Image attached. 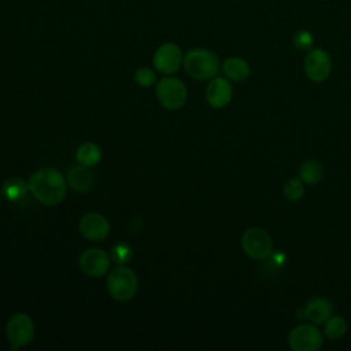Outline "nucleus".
I'll use <instances>...</instances> for the list:
<instances>
[{
    "label": "nucleus",
    "mask_w": 351,
    "mask_h": 351,
    "mask_svg": "<svg viewBox=\"0 0 351 351\" xmlns=\"http://www.w3.org/2000/svg\"><path fill=\"white\" fill-rule=\"evenodd\" d=\"M29 191V182H26L22 177L14 176L7 178L1 185V195L4 199L10 202L22 200Z\"/></svg>",
    "instance_id": "16"
},
{
    "label": "nucleus",
    "mask_w": 351,
    "mask_h": 351,
    "mask_svg": "<svg viewBox=\"0 0 351 351\" xmlns=\"http://www.w3.org/2000/svg\"><path fill=\"white\" fill-rule=\"evenodd\" d=\"M270 258H271L273 262H274L276 265H278V266H281V265H284V263L287 262V256L284 255L282 251H273L271 255H270Z\"/></svg>",
    "instance_id": "24"
},
{
    "label": "nucleus",
    "mask_w": 351,
    "mask_h": 351,
    "mask_svg": "<svg viewBox=\"0 0 351 351\" xmlns=\"http://www.w3.org/2000/svg\"><path fill=\"white\" fill-rule=\"evenodd\" d=\"M78 230L86 240L100 241L104 240L111 230L108 219L100 213H88L81 217Z\"/></svg>",
    "instance_id": "11"
},
{
    "label": "nucleus",
    "mask_w": 351,
    "mask_h": 351,
    "mask_svg": "<svg viewBox=\"0 0 351 351\" xmlns=\"http://www.w3.org/2000/svg\"><path fill=\"white\" fill-rule=\"evenodd\" d=\"M155 93L159 103L170 111L181 108L188 97L185 84L177 77H163L156 82Z\"/></svg>",
    "instance_id": "4"
},
{
    "label": "nucleus",
    "mask_w": 351,
    "mask_h": 351,
    "mask_svg": "<svg viewBox=\"0 0 351 351\" xmlns=\"http://www.w3.org/2000/svg\"><path fill=\"white\" fill-rule=\"evenodd\" d=\"M111 259L118 265H126L133 258V248L123 241H119L111 247Z\"/></svg>",
    "instance_id": "21"
},
{
    "label": "nucleus",
    "mask_w": 351,
    "mask_h": 351,
    "mask_svg": "<svg viewBox=\"0 0 351 351\" xmlns=\"http://www.w3.org/2000/svg\"><path fill=\"white\" fill-rule=\"evenodd\" d=\"M333 307L329 299L324 296H315L310 299L304 307L299 311V319H308L311 324L321 325L332 315Z\"/></svg>",
    "instance_id": "13"
},
{
    "label": "nucleus",
    "mask_w": 351,
    "mask_h": 351,
    "mask_svg": "<svg viewBox=\"0 0 351 351\" xmlns=\"http://www.w3.org/2000/svg\"><path fill=\"white\" fill-rule=\"evenodd\" d=\"M298 176L304 184L314 185L318 181H321V178L324 176V170H322V166L317 160H306L300 165Z\"/></svg>",
    "instance_id": "19"
},
{
    "label": "nucleus",
    "mask_w": 351,
    "mask_h": 351,
    "mask_svg": "<svg viewBox=\"0 0 351 351\" xmlns=\"http://www.w3.org/2000/svg\"><path fill=\"white\" fill-rule=\"evenodd\" d=\"M233 97V86L226 77H214L206 88V100L213 108L226 107Z\"/></svg>",
    "instance_id": "12"
},
{
    "label": "nucleus",
    "mask_w": 351,
    "mask_h": 351,
    "mask_svg": "<svg viewBox=\"0 0 351 351\" xmlns=\"http://www.w3.org/2000/svg\"><path fill=\"white\" fill-rule=\"evenodd\" d=\"M66 191L67 182L56 169H38L29 178V192L45 206L59 204L64 199Z\"/></svg>",
    "instance_id": "1"
},
{
    "label": "nucleus",
    "mask_w": 351,
    "mask_h": 351,
    "mask_svg": "<svg viewBox=\"0 0 351 351\" xmlns=\"http://www.w3.org/2000/svg\"><path fill=\"white\" fill-rule=\"evenodd\" d=\"M75 159L80 165L92 167L96 166L101 159V149L95 143H82L75 151Z\"/></svg>",
    "instance_id": "17"
},
{
    "label": "nucleus",
    "mask_w": 351,
    "mask_h": 351,
    "mask_svg": "<svg viewBox=\"0 0 351 351\" xmlns=\"http://www.w3.org/2000/svg\"><path fill=\"white\" fill-rule=\"evenodd\" d=\"M282 193L287 200L289 202H298L302 199L304 193V182L299 177L289 178L282 188Z\"/></svg>",
    "instance_id": "20"
},
{
    "label": "nucleus",
    "mask_w": 351,
    "mask_h": 351,
    "mask_svg": "<svg viewBox=\"0 0 351 351\" xmlns=\"http://www.w3.org/2000/svg\"><path fill=\"white\" fill-rule=\"evenodd\" d=\"M241 248L247 256L256 261L269 259L273 250L271 236L262 228H248L241 236Z\"/></svg>",
    "instance_id": "5"
},
{
    "label": "nucleus",
    "mask_w": 351,
    "mask_h": 351,
    "mask_svg": "<svg viewBox=\"0 0 351 351\" xmlns=\"http://www.w3.org/2000/svg\"><path fill=\"white\" fill-rule=\"evenodd\" d=\"M184 62V55L181 48L176 43H165L155 51L152 56V63L156 71L162 74H174L180 70Z\"/></svg>",
    "instance_id": "9"
},
{
    "label": "nucleus",
    "mask_w": 351,
    "mask_h": 351,
    "mask_svg": "<svg viewBox=\"0 0 351 351\" xmlns=\"http://www.w3.org/2000/svg\"><path fill=\"white\" fill-rule=\"evenodd\" d=\"M303 70L306 77L313 82H324L332 73L330 55L324 48H311L307 51L303 60Z\"/></svg>",
    "instance_id": "8"
},
{
    "label": "nucleus",
    "mask_w": 351,
    "mask_h": 351,
    "mask_svg": "<svg viewBox=\"0 0 351 351\" xmlns=\"http://www.w3.org/2000/svg\"><path fill=\"white\" fill-rule=\"evenodd\" d=\"M134 82L143 88L151 86L156 82V74L148 67H140L134 71Z\"/></svg>",
    "instance_id": "23"
},
{
    "label": "nucleus",
    "mask_w": 351,
    "mask_h": 351,
    "mask_svg": "<svg viewBox=\"0 0 351 351\" xmlns=\"http://www.w3.org/2000/svg\"><path fill=\"white\" fill-rule=\"evenodd\" d=\"M292 44L298 51L307 52L313 48L314 45V36L310 30L307 29H300L298 30L293 37H292Z\"/></svg>",
    "instance_id": "22"
},
{
    "label": "nucleus",
    "mask_w": 351,
    "mask_h": 351,
    "mask_svg": "<svg viewBox=\"0 0 351 351\" xmlns=\"http://www.w3.org/2000/svg\"><path fill=\"white\" fill-rule=\"evenodd\" d=\"M348 329V322L341 315H330L324 322V335L330 340L341 339Z\"/></svg>",
    "instance_id": "18"
},
{
    "label": "nucleus",
    "mask_w": 351,
    "mask_h": 351,
    "mask_svg": "<svg viewBox=\"0 0 351 351\" xmlns=\"http://www.w3.org/2000/svg\"><path fill=\"white\" fill-rule=\"evenodd\" d=\"M111 265V256L100 248H88L78 258V266L89 277H103Z\"/></svg>",
    "instance_id": "10"
},
{
    "label": "nucleus",
    "mask_w": 351,
    "mask_h": 351,
    "mask_svg": "<svg viewBox=\"0 0 351 351\" xmlns=\"http://www.w3.org/2000/svg\"><path fill=\"white\" fill-rule=\"evenodd\" d=\"M221 70H222L223 75L233 82L245 81L251 73L248 62L239 56H232V58L225 59L223 63L221 64Z\"/></svg>",
    "instance_id": "14"
},
{
    "label": "nucleus",
    "mask_w": 351,
    "mask_h": 351,
    "mask_svg": "<svg viewBox=\"0 0 351 351\" xmlns=\"http://www.w3.org/2000/svg\"><path fill=\"white\" fill-rule=\"evenodd\" d=\"M93 174L84 165H75L67 171V182L69 185L78 192H86L93 185Z\"/></svg>",
    "instance_id": "15"
},
{
    "label": "nucleus",
    "mask_w": 351,
    "mask_h": 351,
    "mask_svg": "<svg viewBox=\"0 0 351 351\" xmlns=\"http://www.w3.org/2000/svg\"><path fill=\"white\" fill-rule=\"evenodd\" d=\"M107 289L110 296L118 302L130 300L138 289L137 274L126 265H117L107 277Z\"/></svg>",
    "instance_id": "3"
},
{
    "label": "nucleus",
    "mask_w": 351,
    "mask_h": 351,
    "mask_svg": "<svg viewBox=\"0 0 351 351\" xmlns=\"http://www.w3.org/2000/svg\"><path fill=\"white\" fill-rule=\"evenodd\" d=\"M5 336L11 344V350H18L33 340L34 322L25 313H15L5 324Z\"/></svg>",
    "instance_id": "7"
},
{
    "label": "nucleus",
    "mask_w": 351,
    "mask_h": 351,
    "mask_svg": "<svg viewBox=\"0 0 351 351\" xmlns=\"http://www.w3.org/2000/svg\"><path fill=\"white\" fill-rule=\"evenodd\" d=\"M182 66L189 77L197 81H210L221 69L218 56L206 48H192L184 55Z\"/></svg>",
    "instance_id": "2"
},
{
    "label": "nucleus",
    "mask_w": 351,
    "mask_h": 351,
    "mask_svg": "<svg viewBox=\"0 0 351 351\" xmlns=\"http://www.w3.org/2000/svg\"><path fill=\"white\" fill-rule=\"evenodd\" d=\"M288 344L293 351H318L324 346V335L315 324H300L291 329Z\"/></svg>",
    "instance_id": "6"
}]
</instances>
